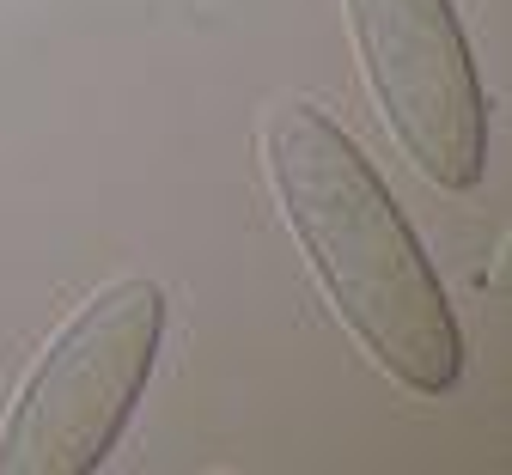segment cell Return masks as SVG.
Masks as SVG:
<instances>
[{"label": "cell", "instance_id": "1", "mask_svg": "<svg viewBox=\"0 0 512 475\" xmlns=\"http://www.w3.org/2000/svg\"><path fill=\"white\" fill-rule=\"evenodd\" d=\"M263 165L317 287L354 342L415 396L458 390L464 329L391 183L348 141V128L330 110L287 98L263 122Z\"/></svg>", "mask_w": 512, "mask_h": 475}, {"label": "cell", "instance_id": "2", "mask_svg": "<svg viewBox=\"0 0 512 475\" xmlns=\"http://www.w3.org/2000/svg\"><path fill=\"white\" fill-rule=\"evenodd\" d=\"M159 342L165 293L153 281L135 275L92 293L55 329L0 427V475H92L135 421Z\"/></svg>", "mask_w": 512, "mask_h": 475}, {"label": "cell", "instance_id": "3", "mask_svg": "<svg viewBox=\"0 0 512 475\" xmlns=\"http://www.w3.org/2000/svg\"><path fill=\"white\" fill-rule=\"evenodd\" d=\"M342 7L397 147L445 195H470L488 171V98L452 0H342Z\"/></svg>", "mask_w": 512, "mask_h": 475}]
</instances>
